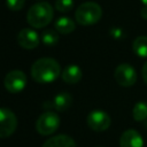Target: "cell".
<instances>
[{
	"mask_svg": "<svg viewBox=\"0 0 147 147\" xmlns=\"http://www.w3.org/2000/svg\"><path fill=\"white\" fill-rule=\"evenodd\" d=\"M61 74L59 62L52 57H41L37 60L31 67L32 78L40 84L54 82Z\"/></svg>",
	"mask_w": 147,
	"mask_h": 147,
	"instance_id": "cell-1",
	"label": "cell"
},
{
	"mask_svg": "<svg viewBox=\"0 0 147 147\" xmlns=\"http://www.w3.org/2000/svg\"><path fill=\"white\" fill-rule=\"evenodd\" d=\"M54 9L48 2H38L32 5L26 14V21L28 23L36 28V29H42L47 24H49L53 20Z\"/></svg>",
	"mask_w": 147,
	"mask_h": 147,
	"instance_id": "cell-2",
	"label": "cell"
},
{
	"mask_svg": "<svg viewBox=\"0 0 147 147\" xmlns=\"http://www.w3.org/2000/svg\"><path fill=\"white\" fill-rule=\"evenodd\" d=\"M102 16V9L99 3L94 1H86L78 6L76 9V21L80 25H93L100 21Z\"/></svg>",
	"mask_w": 147,
	"mask_h": 147,
	"instance_id": "cell-3",
	"label": "cell"
},
{
	"mask_svg": "<svg viewBox=\"0 0 147 147\" xmlns=\"http://www.w3.org/2000/svg\"><path fill=\"white\" fill-rule=\"evenodd\" d=\"M60 126V118L53 111H45L42 113L37 122H36V130L41 136H49L54 133Z\"/></svg>",
	"mask_w": 147,
	"mask_h": 147,
	"instance_id": "cell-4",
	"label": "cell"
},
{
	"mask_svg": "<svg viewBox=\"0 0 147 147\" xmlns=\"http://www.w3.org/2000/svg\"><path fill=\"white\" fill-rule=\"evenodd\" d=\"M26 83H28L26 75L18 69L9 71L3 79V85L6 90L10 93H18L23 91L26 86Z\"/></svg>",
	"mask_w": 147,
	"mask_h": 147,
	"instance_id": "cell-5",
	"label": "cell"
},
{
	"mask_svg": "<svg viewBox=\"0 0 147 147\" xmlns=\"http://www.w3.org/2000/svg\"><path fill=\"white\" fill-rule=\"evenodd\" d=\"M116 83L123 87H130L137 82V72L134 68L127 63H122L116 67L114 71Z\"/></svg>",
	"mask_w": 147,
	"mask_h": 147,
	"instance_id": "cell-6",
	"label": "cell"
},
{
	"mask_svg": "<svg viewBox=\"0 0 147 147\" xmlns=\"http://www.w3.org/2000/svg\"><path fill=\"white\" fill-rule=\"evenodd\" d=\"M17 127L16 115L8 108H0V138L10 137Z\"/></svg>",
	"mask_w": 147,
	"mask_h": 147,
	"instance_id": "cell-7",
	"label": "cell"
},
{
	"mask_svg": "<svg viewBox=\"0 0 147 147\" xmlns=\"http://www.w3.org/2000/svg\"><path fill=\"white\" fill-rule=\"evenodd\" d=\"M87 125L91 130L95 131V132H102L106 131L111 123L110 116L103 111V110H93L87 115L86 118Z\"/></svg>",
	"mask_w": 147,
	"mask_h": 147,
	"instance_id": "cell-8",
	"label": "cell"
},
{
	"mask_svg": "<svg viewBox=\"0 0 147 147\" xmlns=\"http://www.w3.org/2000/svg\"><path fill=\"white\" fill-rule=\"evenodd\" d=\"M17 42L24 49H34L39 45V36L32 29H22L17 34Z\"/></svg>",
	"mask_w": 147,
	"mask_h": 147,
	"instance_id": "cell-9",
	"label": "cell"
},
{
	"mask_svg": "<svg viewBox=\"0 0 147 147\" xmlns=\"http://www.w3.org/2000/svg\"><path fill=\"white\" fill-rule=\"evenodd\" d=\"M119 147H144V139L138 131L129 129L122 133Z\"/></svg>",
	"mask_w": 147,
	"mask_h": 147,
	"instance_id": "cell-10",
	"label": "cell"
},
{
	"mask_svg": "<svg viewBox=\"0 0 147 147\" xmlns=\"http://www.w3.org/2000/svg\"><path fill=\"white\" fill-rule=\"evenodd\" d=\"M42 147H76V142L67 134H57L46 140Z\"/></svg>",
	"mask_w": 147,
	"mask_h": 147,
	"instance_id": "cell-11",
	"label": "cell"
},
{
	"mask_svg": "<svg viewBox=\"0 0 147 147\" xmlns=\"http://www.w3.org/2000/svg\"><path fill=\"white\" fill-rule=\"evenodd\" d=\"M82 77H83V72L80 68L76 64L68 65L62 72V79L67 84H76L82 79Z\"/></svg>",
	"mask_w": 147,
	"mask_h": 147,
	"instance_id": "cell-12",
	"label": "cell"
},
{
	"mask_svg": "<svg viewBox=\"0 0 147 147\" xmlns=\"http://www.w3.org/2000/svg\"><path fill=\"white\" fill-rule=\"evenodd\" d=\"M71 103H72L71 94L68 92H61L54 96L52 106L59 111H64L71 106Z\"/></svg>",
	"mask_w": 147,
	"mask_h": 147,
	"instance_id": "cell-13",
	"label": "cell"
},
{
	"mask_svg": "<svg viewBox=\"0 0 147 147\" xmlns=\"http://www.w3.org/2000/svg\"><path fill=\"white\" fill-rule=\"evenodd\" d=\"M75 28H76L75 22L67 16H62L55 21V30L59 33H64V34L71 33L75 30Z\"/></svg>",
	"mask_w": 147,
	"mask_h": 147,
	"instance_id": "cell-14",
	"label": "cell"
},
{
	"mask_svg": "<svg viewBox=\"0 0 147 147\" xmlns=\"http://www.w3.org/2000/svg\"><path fill=\"white\" fill-rule=\"evenodd\" d=\"M132 51L140 57H147V37L139 36L132 42Z\"/></svg>",
	"mask_w": 147,
	"mask_h": 147,
	"instance_id": "cell-15",
	"label": "cell"
},
{
	"mask_svg": "<svg viewBox=\"0 0 147 147\" xmlns=\"http://www.w3.org/2000/svg\"><path fill=\"white\" fill-rule=\"evenodd\" d=\"M132 116L137 122H142L147 118V103L146 102H137L132 109Z\"/></svg>",
	"mask_w": 147,
	"mask_h": 147,
	"instance_id": "cell-16",
	"label": "cell"
},
{
	"mask_svg": "<svg viewBox=\"0 0 147 147\" xmlns=\"http://www.w3.org/2000/svg\"><path fill=\"white\" fill-rule=\"evenodd\" d=\"M41 41L47 46H53L59 41V32L56 30H45L41 34Z\"/></svg>",
	"mask_w": 147,
	"mask_h": 147,
	"instance_id": "cell-17",
	"label": "cell"
},
{
	"mask_svg": "<svg viewBox=\"0 0 147 147\" xmlns=\"http://www.w3.org/2000/svg\"><path fill=\"white\" fill-rule=\"evenodd\" d=\"M74 3V0H55V9L60 13H67L72 9Z\"/></svg>",
	"mask_w": 147,
	"mask_h": 147,
	"instance_id": "cell-18",
	"label": "cell"
},
{
	"mask_svg": "<svg viewBox=\"0 0 147 147\" xmlns=\"http://www.w3.org/2000/svg\"><path fill=\"white\" fill-rule=\"evenodd\" d=\"M6 5L10 10L17 11V10H21L24 7L25 0H6Z\"/></svg>",
	"mask_w": 147,
	"mask_h": 147,
	"instance_id": "cell-19",
	"label": "cell"
},
{
	"mask_svg": "<svg viewBox=\"0 0 147 147\" xmlns=\"http://www.w3.org/2000/svg\"><path fill=\"white\" fill-rule=\"evenodd\" d=\"M141 75H142V79H144V82L147 84V61H146V62L144 63V65H142Z\"/></svg>",
	"mask_w": 147,
	"mask_h": 147,
	"instance_id": "cell-20",
	"label": "cell"
},
{
	"mask_svg": "<svg viewBox=\"0 0 147 147\" xmlns=\"http://www.w3.org/2000/svg\"><path fill=\"white\" fill-rule=\"evenodd\" d=\"M141 17L147 20V6H145L142 9H141Z\"/></svg>",
	"mask_w": 147,
	"mask_h": 147,
	"instance_id": "cell-21",
	"label": "cell"
},
{
	"mask_svg": "<svg viewBox=\"0 0 147 147\" xmlns=\"http://www.w3.org/2000/svg\"><path fill=\"white\" fill-rule=\"evenodd\" d=\"M140 1H141V2H142L145 6H147V0H140Z\"/></svg>",
	"mask_w": 147,
	"mask_h": 147,
	"instance_id": "cell-22",
	"label": "cell"
}]
</instances>
